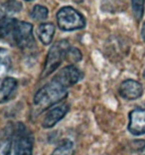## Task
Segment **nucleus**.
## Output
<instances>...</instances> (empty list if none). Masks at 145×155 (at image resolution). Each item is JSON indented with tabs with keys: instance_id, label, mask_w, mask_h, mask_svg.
Returning a JSON list of instances; mask_svg holds the SVG:
<instances>
[{
	"instance_id": "5701e85b",
	"label": "nucleus",
	"mask_w": 145,
	"mask_h": 155,
	"mask_svg": "<svg viewBox=\"0 0 145 155\" xmlns=\"http://www.w3.org/2000/svg\"><path fill=\"white\" fill-rule=\"evenodd\" d=\"M141 155H145V153H143V154H141Z\"/></svg>"
},
{
	"instance_id": "f3484780",
	"label": "nucleus",
	"mask_w": 145,
	"mask_h": 155,
	"mask_svg": "<svg viewBox=\"0 0 145 155\" xmlns=\"http://www.w3.org/2000/svg\"><path fill=\"white\" fill-rule=\"evenodd\" d=\"M131 1V7L133 15L137 21L142 19L144 14V7H145V0H130Z\"/></svg>"
},
{
	"instance_id": "9d476101",
	"label": "nucleus",
	"mask_w": 145,
	"mask_h": 155,
	"mask_svg": "<svg viewBox=\"0 0 145 155\" xmlns=\"http://www.w3.org/2000/svg\"><path fill=\"white\" fill-rule=\"evenodd\" d=\"M23 6L18 0H7L0 4V22L13 18L14 15L22 10Z\"/></svg>"
},
{
	"instance_id": "f03ea898",
	"label": "nucleus",
	"mask_w": 145,
	"mask_h": 155,
	"mask_svg": "<svg viewBox=\"0 0 145 155\" xmlns=\"http://www.w3.org/2000/svg\"><path fill=\"white\" fill-rule=\"evenodd\" d=\"M70 47L71 45L67 40L58 41L57 43L52 46L47 54V58H46V62L41 75L42 79L49 77L51 74L57 71L64 60H66V54Z\"/></svg>"
},
{
	"instance_id": "4468645a",
	"label": "nucleus",
	"mask_w": 145,
	"mask_h": 155,
	"mask_svg": "<svg viewBox=\"0 0 145 155\" xmlns=\"http://www.w3.org/2000/svg\"><path fill=\"white\" fill-rule=\"evenodd\" d=\"M13 143V130L5 129L0 136V155H11Z\"/></svg>"
},
{
	"instance_id": "6ab92c4d",
	"label": "nucleus",
	"mask_w": 145,
	"mask_h": 155,
	"mask_svg": "<svg viewBox=\"0 0 145 155\" xmlns=\"http://www.w3.org/2000/svg\"><path fill=\"white\" fill-rule=\"evenodd\" d=\"M141 36H142L143 40H144V42H145V22L143 23V25H142V29H141Z\"/></svg>"
},
{
	"instance_id": "39448f33",
	"label": "nucleus",
	"mask_w": 145,
	"mask_h": 155,
	"mask_svg": "<svg viewBox=\"0 0 145 155\" xmlns=\"http://www.w3.org/2000/svg\"><path fill=\"white\" fill-rule=\"evenodd\" d=\"M14 155H33L32 134L23 123H18L13 130Z\"/></svg>"
},
{
	"instance_id": "423d86ee",
	"label": "nucleus",
	"mask_w": 145,
	"mask_h": 155,
	"mask_svg": "<svg viewBox=\"0 0 145 155\" xmlns=\"http://www.w3.org/2000/svg\"><path fill=\"white\" fill-rule=\"evenodd\" d=\"M70 110L69 104H58L54 107L47 110L46 114L42 119V126L44 128H52L57 124L59 121L65 117Z\"/></svg>"
},
{
	"instance_id": "1a4fd4ad",
	"label": "nucleus",
	"mask_w": 145,
	"mask_h": 155,
	"mask_svg": "<svg viewBox=\"0 0 145 155\" xmlns=\"http://www.w3.org/2000/svg\"><path fill=\"white\" fill-rule=\"evenodd\" d=\"M119 94L128 101H134L143 94V87L135 80H125L119 86Z\"/></svg>"
},
{
	"instance_id": "a211bd4d",
	"label": "nucleus",
	"mask_w": 145,
	"mask_h": 155,
	"mask_svg": "<svg viewBox=\"0 0 145 155\" xmlns=\"http://www.w3.org/2000/svg\"><path fill=\"white\" fill-rule=\"evenodd\" d=\"M83 58V54L79 49H77L75 47H71L69 48L68 52L66 54V61L71 63V65L76 64V63L80 62Z\"/></svg>"
},
{
	"instance_id": "4be33fe9",
	"label": "nucleus",
	"mask_w": 145,
	"mask_h": 155,
	"mask_svg": "<svg viewBox=\"0 0 145 155\" xmlns=\"http://www.w3.org/2000/svg\"><path fill=\"white\" fill-rule=\"evenodd\" d=\"M26 1H33V0H26Z\"/></svg>"
},
{
	"instance_id": "aec40b11",
	"label": "nucleus",
	"mask_w": 145,
	"mask_h": 155,
	"mask_svg": "<svg viewBox=\"0 0 145 155\" xmlns=\"http://www.w3.org/2000/svg\"><path fill=\"white\" fill-rule=\"evenodd\" d=\"M74 1H76L77 3H81V2L83 1V0H74Z\"/></svg>"
},
{
	"instance_id": "6e6552de",
	"label": "nucleus",
	"mask_w": 145,
	"mask_h": 155,
	"mask_svg": "<svg viewBox=\"0 0 145 155\" xmlns=\"http://www.w3.org/2000/svg\"><path fill=\"white\" fill-rule=\"evenodd\" d=\"M128 131L133 135L145 134V107H137L129 114Z\"/></svg>"
},
{
	"instance_id": "412c9836",
	"label": "nucleus",
	"mask_w": 145,
	"mask_h": 155,
	"mask_svg": "<svg viewBox=\"0 0 145 155\" xmlns=\"http://www.w3.org/2000/svg\"><path fill=\"white\" fill-rule=\"evenodd\" d=\"M143 77H144V79H145V69H144V72H143Z\"/></svg>"
},
{
	"instance_id": "2eb2a0df",
	"label": "nucleus",
	"mask_w": 145,
	"mask_h": 155,
	"mask_svg": "<svg viewBox=\"0 0 145 155\" xmlns=\"http://www.w3.org/2000/svg\"><path fill=\"white\" fill-rule=\"evenodd\" d=\"M75 154V146L74 142L70 139H64L63 141L56 147L51 155H74Z\"/></svg>"
},
{
	"instance_id": "dca6fc26",
	"label": "nucleus",
	"mask_w": 145,
	"mask_h": 155,
	"mask_svg": "<svg viewBox=\"0 0 145 155\" xmlns=\"http://www.w3.org/2000/svg\"><path fill=\"white\" fill-rule=\"evenodd\" d=\"M31 18L35 21H44L48 18L49 16V10L47 7H45L43 5L37 4L35 5L31 10L30 13Z\"/></svg>"
},
{
	"instance_id": "f8f14e48",
	"label": "nucleus",
	"mask_w": 145,
	"mask_h": 155,
	"mask_svg": "<svg viewBox=\"0 0 145 155\" xmlns=\"http://www.w3.org/2000/svg\"><path fill=\"white\" fill-rule=\"evenodd\" d=\"M17 89V81L13 78L7 77L0 86V104L6 103L13 97Z\"/></svg>"
},
{
	"instance_id": "ddd939ff",
	"label": "nucleus",
	"mask_w": 145,
	"mask_h": 155,
	"mask_svg": "<svg viewBox=\"0 0 145 155\" xmlns=\"http://www.w3.org/2000/svg\"><path fill=\"white\" fill-rule=\"evenodd\" d=\"M11 56L6 49L0 48V86L7 78V75L11 69Z\"/></svg>"
},
{
	"instance_id": "7ed1b4c3",
	"label": "nucleus",
	"mask_w": 145,
	"mask_h": 155,
	"mask_svg": "<svg viewBox=\"0 0 145 155\" xmlns=\"http://www.w3.org/2000/svg\"><path fill=\"white\" fill-rule=\"evenodd\" d=\"M57 24L61 30L70 32L83 29L87 25V21L75 8L64 6L57 12Z\"/></svg>"
},
{
	"instance_id": "0eeeda50",
	"label": "nucleus",
	"mask_w": 145,
	"mask_h": 155,
	"mask_svg": "<svg viewBox=\"0 0 145 155\" xmlns=\"http://www.w3.org/2000/svg\"><path fill=\"white\" fill-rule=\"evenodd\" d=\"M54 78L69 89V87L77 84L83 79L84 74L76 66L69 65L67 67H64L62 70H60Z\"/></svg>"
},
{
	"instance_id": "20e7f679",
	"label": "nucleus",
	"mask_w": 145,
	"mask_h": 155,
	"mask_svg": "<svg viewBox=\"0 0 145 155\" xmlns=\"http://www.w3.org/2000/svg\"><path fill=\"white\" fill-rule=\"evenodd\" d=\"M7 42L23 50L32 47L34 45L32 24L16 19Z\"/></svg>"
},
{
	"instance_id": "f257e3e1",
	"label": "nucleus",
	"mask_w": 145,
	"mask_h": 155,
	"mask_svg": "<svg viewBox=\"0 0 145 155\" xmlns=\"http://www.w3.org/2000/svg\"><path fill=\"white\" fill-rule=\"evenodd\" d=\"M68 87L55 78L39 90L34 97V104L38 110H46L60 104L68 94Z\"/></svg>"
},
{
	"instance_id": "9b49d317",
	"label": "nucleus",
	"mask_w": 145,
	"mask_h": 155,
	"mask_svg": "<svg viewBox=\"0 0 145 155\" xmlns=\"http://www.w3.org/2000/svg\"><path fill=\"white\" fill-rule=\"evenodd\" d=\"M56 32L55 25L50 22L41 23L37 28V36L43 45H50Z\"/></svg>"
}]
</instances>
